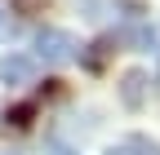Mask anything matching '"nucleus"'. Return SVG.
Segmentation results:
<instances>
[{"instance_id": "nucleus-1", "label": "nucleus", "mask_w": 160, "mask_h": 155, "mask_svg": "<svg viewBox=\"0 0 160 155\" xmlns=\"http://www.w3.org/2000/svg\"><path fill=\"white\" fill-rule=\"evenodd\" d=\"M36 62H49V67H62L76 58V35L67 31H58V27H45V31H36Z\"/></svg>"}, {"instance_id": "nucleus-2", "label": "nucleus", "mask_w": 160, "mask_h": 155, "mask_svg": "<svg viewBox=\"0 0 160 155\" xmlns=\"http://www.w3.org/2000/svg\"><path fill=\"white\" fill-rule=\"evenodd\" d=\"M36 75H40V62L31 53H9L5 62H0V80H5L9 89H27L36 84Z\"/></svg>"}, {"instance_id": "nucleus-3", "label": "nucleus", "mask_w": 160, "mask_h": 155, "mask_svg": "<svg viewBox=\"0 0 160 155\" xmlns=\"http://www.w3.org/2000/svg\"><path fill=\"white\" fill-rule=\"evenodd\" d=\"M147 84H151L147 71H125V75H120V102H125L129 111H138L147 102Z\"/></svg>"}, {"instance_id": "nucleus-4", "label": "nucleus", "mask_w": 160, "mask_h": 155, "mask_svg": "<svg viewBox=\"0 0 160 155\" xmlns=\"http://www.w3.org/2000/svg\"><path fill=\"white\" fill-rule=\"evenodd\" d=\"M107 155H160V142H151L147 133H129V138L111 142Z\"/></svg>"}, {"instance_id": "nucleus-5", "label": "nucleus", "mask_w": 160, "mask_h": 155, "mask_svg": "<svg viewBox=\"0 0 160 155\" xmlns=\"http://www.w3.org/2000/svg\"><path fill=\"white\" fill-rule=\"evenodd\" d=\"M111 40H125V45H133V49H151V45H156V27H151V22H129V27H120Z\"/></svg>"}, {"instance_id": "nucleus-6", "label": "nucleus", "mask_w": 160, "mask_h": 155, "mask_svg": "<svg viewBox=\"0 0 160 155\" xmlns=\"http://www.w3.org/2000/svg\"><path fill=\"white\" fill-rule=\"evenodd\" d=\"M111 45H116L111 35H102V40H93V45H89L93 53H85V67H89V71H98V67L107 62V53H111Z\"/></svg>"}, {"instance_id": "nucleus-7", "label": "nucleus", "mask_w": 160, "mask_h": 155, "mask_svg": "<svg viewBox=\"0 0 160 155\" xmlns=\"http://www.w3.org/2000/svg\"><path fill=\"white\" fill-rule=\"evenodd\" d=\"M31 111H36V106H18V111H13V115H9V124H18V129H22V124H27V120H31Z\"/></svg>"}, {"instance_id": "nucleus-8", "label": "nucleus", "mask_w": 160, "mask_h": 155, "mask_svg": "<svg viewBox=\"0 0 160 155\" xmlns=\"http://www.w3.org/2000/svg\"><path fill=\"white\" fill-rule=\"evenodd\" d=\"M49 155H76V151H71L67 142H49Z\"/></svg>"}, {"instance_id": "nucleus-9", "label": "nucleus", "mask_w": 160, "mask_h": 155, "mask_svg": "<svg viewBox=\"0 0 160 155\" xmlns=\"http://www.w3.org/2000/svg\"><path fill=\"white\" fill-rule=\"evenodd\" d=\"M18 5H22V9L31 13V9H40V5H45V0H18Z\"/></svg>"}, {"instance_id": "nucleus-10", "label": "nucleus", "mask_w": 160, "mask_h": 155, "mask_svg": "<svg viewBox=\"0 0 160 155\" xmlns=\"http://www.w3.org/2000/svg\"><path fill=\"white\" fill-rule=\"evenodd\" d=\"M0 35H5V13H0Z\"/></svg>"}]
</instances>
